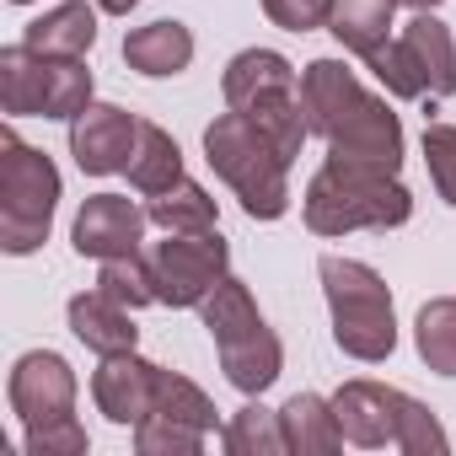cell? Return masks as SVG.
I'll list each match as a JSON object with an SVG mask.
<instances>
[{
    "label": "cell",
    "instance_id": "cell-25",
    "mask_svg": "<svg viewBox=\"0 0 456 456\" xmlns=\"http://www.w3.org/2000/svg\"><path fill=\"white\" fill-rule=\"evenodd\" d=\"M92 108V70L81 60L44 54V118H81Z\"/></svg>",
    "mask_w": 456,
    "mask_h": 456
},
{
    "label": "cell",
    "instance_id": "cell-3",
    "mask_svg": "<svg viewBox=\"0 0 456 456\" xmlns=\"http://www.w3.org/2000/svg\"><path fill=\"white\" fill-rule=\"evenodd\" d=\"M306 225L317 237H349V232H392L413 215V193L387 177V172H365V167H338L322 161V172L306 183Z\"/></svg>",
    "mask_w": 456,
    "mask_h": 456
},
{
    "label": "cell",
    "instance_id": "cell-24",
    "mask_svg": "<svg viewBox=\"0 0 456 456\" xmlns=\"http://www.w3.org/2000/svg\"><path fill=\"white\" fill-rule=\"evenodd\" d=\"M413 344H419V360L435 376H456V296H440V301L419 306Z\"/></svg>",
    "mask_w": 456,
    "mask_h": 456
},
{
    "label": "cell",
    "instance_id": "cell-5",
    "mask_svg": "<svg viewBox=\"0 0 456 456\" xmlns=\"http://www.w3.org/2000/svg\"><path fill=\"white\" fill-rule=\"evenodd\" d=\"M225 102L237 113H248L274 145L285 161L301 156L306 134H312V118H306V102H301V76L285 54L274 49H242L232 65H225V81H220Z\"/></svg>",
    "mask_w": 456,
    "mask_h": 456
},
{
    "label": "cell",
    "instance_id": "cell-19",
    "mask_svg": "<svg viewBox=\"0 0 456 456\" xmlns=\"http://www.w3.org/2000/svg\"><path fill=\"white\" fill-rule=\"evenodd\" d=\"M280 419H285V440H290L296 456H333V451H344V429H338V413H333L328 397L296 392L280 408Z\"/></svg>",
    "mask_w": 456,
    "mask_h": 456
},
{
    "label": "cell",
    "instance_id": "cell-16",
    "mask_svg": "<svg viewBox=\"0 0 456 456\" xmlns=\"http://www.w3.org/2000/svg\"><path fill=\"white\" fill-rule=\"evenodd\" d=\"M392 17H397V0H338L328 33L365 65H376L392 44Z\"/></svg>",
    "mask_w": 456,
    "mask_h": 456
},
{
    "label": "cell",
    "instance_id": "cell-26",
    "mask_svg": "<svg viewBox=\"0 0 456 456\" xmlns=\"http://www.w3.org/2000/svg\"><path fill=\"white\" fill-rule=\"evenodd\" d=\"M151 413L177 419V424H193V429H215V403L204 397V387H193V381H188V376H177V370H156Z\"/></svg>",
    "mask_w": 456,
    "mask_h": 456
},
{
    "label": "cell",
    "instance_id": "cell-34",
    "mask_svg": "<svg viewBox=\"0 0 456 456\" xmlns=\"http://www.w3.org/2000/svg\"><path fill=\"white\" fill-rule=\"evenodd\" d=\"M12 6H33V0H12Z\"/></svg>",
    "mask_w": 456,
    "mask_h": 456
},
{
    "label": "cell",
    "instance_id": "cell-27",
    "mask_svg": "<svg viewBox=\"0 0 456 456\" xmlns=\"http://www.w3.org/2000/svg\"><path fill=\"white\" fill-rule=\"evenodd\" d=\"M97 290H108L118 306L140 312L156 301V274H151V258L145 253H124V258H102L97 269Z\"/></svg>",
    "mask_w": 456,
    "mask_h": 456
},
{
    "label": "cell",
    "instance_id": "cell-11",
    "mask_svg": "<svg viewBox=\"0 0 456 456\" xmlns=\"http://www.w3.org/2000/svg\"><path fill=\"white\" fill-rule=\"evenodd\" d=\"M6 397H12V413L28 424V429H44V424H60V419H76V370L65 354L54 349H33L12 365V381H6Z\"/></svg>",
    "mask_w": 456,
    "mask_h": 456
},
{
    "label": "cell",
    "instance_id": "cell-20",
    "mask_svg": "<svg viewBox=\"0 0 456 456\" xmlns=\"http://www.w3.org/2000/svg\"><path fill=\"white\" fill-rule=\"evenodd\" d=\"M129 183L145 199H156L172 183H183V151H177V140L161 124H145L140 118V140H134V156H129Z\"/></svg>",
    "mask_w": 456,
    "mask_h": 456
},
{
    "label": "cell",
    "instance_id": "cell-2",
    "mask_svg": "<svg viewBox=\"0 0 456 456\" xmlns=\"http://www.w3.org/2000/svg\"><path fill=\"white\" fill-rule=\"evenodd\" d=\"M204 161L242 199V209L253 220H280L290 209V161L248 113L232 108L204 129Z\"/></svg>",
    "mask_w": 456,
    "mask_h": 456
},
{
    "label": "cell",
    "instance_id": "cell-33",
    "mask_svg": "<svg viewBox=\"0 0 456 456\" xmlns=\"http://www.w3.org/2000/svg\"><path fill=\"white\" fill-rule=\"evenodd\" d=\"M397 6H408V12H435L440 0H397Z\"/></svg>",
    "mask_w": 456,
    "mask_h": 456
},
{
    "label": "cell",
    "instance_id": "cell-21",
    "mask_svg": "<svg viewBox=\"0 0 456 456\" xmlns=\"http://www.w3.org/2000/svg\"><path fill=\"white\" fill-rule=\"evenodd\" d=\"M0 108L17 118H44V54L17 44L0 49Z\"/></svg>",
    "mask_w": 456,
    "mask_h": 456
},
{
    "label": "cell",
    "instance_id": "cell-28",
    "mask_svg": "<svg viewBox=\"0 0 456 456\" xmlns=\"http://www.w3.org/2000/svg\"><path fill=\"white\" fill-rule=\"evenodd\" d=\"M204 435H209V429H193V424L145 413V419L134 424V451H140V456H199V451H204Z\"/></svg>",
    "mask_w": 456,
    "mask_h": 456
},
{
    "label": "cell",
    "instance_id": "cell-6",
    "mask_svg": "<svg viewBox=\"0 0 456 456\" xmlns=\"http://www.w3.org/2000/svg\"><path fill=\"white\" fill-rule=\"evenodd\" d=\"M333 413H338L344 440L365 445V451H381V445H397L408 456H445L451 451L440 419L419 397L381 387V381H344L333 392Z\"/></svg>",
    "mask_w": 456,
    "mask_h": 456
},
{
    "label": "cell",
    "instance_id": "cell-4",
    "mask_svg": "<svg viewBox=\"0 0 456 456\" xmlns=\"http://www.w3.org/2000/svg\"><path fill=\"white\" fill-rule=\"evenodd\" d=\"M199 312H204V328H209V338L220 349L225 381H232L237 392H248V397H264L280 381V370H285V349H280L274 328L264 322L253 290L225 274Z\"/></svg>",
    "mask_w": 456,
    "mask_h": 456
},
{
    "label": "cell",
    "instance_id": "cell-1",
    "mask_svg": "<svg viewBox=\"0 0 456 456\" xmlns=\"http://www.w3.org/2000/svg\"><path fill=\"white\" fill-rule=\"evenodd\" d=\"M301 102H306V118H312V134L328 140V161L397 177L403 124L381 97H370L360 86V76L344 60H312L301 70Z\"/></svg>",
    "mask_w": 456,
    "mask_h": 456
},
{
    "label": "cell",
    "instance_id": "cell-17",
    "mask_svg": "<svg viewBox=\"0 0 456 456\" xmlns=\"http://www.w3.org/2000/svg\"><path fill=\"white\" fill-rule=\"evenodd\" d=\"M22 44L38 49V54H54V60H81L97 44V6H86V0H65V6L44 12L38 22H28Z\"/></svg>",
    "mask_w": 456,
    "mask_h": 456
},
{
    "label": "cell",
    "instance_id": "cell-8",
    "mask_svg": "<svg viewBox=\"0 0 456 456\" xmlns=\"http://www.w3.org/2000/svg\"><path fill=\"white\" fill-rule=\"evenodd\" d=\"M60 204V167L22 145L17 129H0V248L12 258H28L44 248Z\"/></svg>",
    "mask_w": 456,
    "mask_h": 456
},
{
    "label": "cell",
    "instance_id": "cell-22",
    "mask_svg": "<svg viewBox=\"0 0 456 456\" xmlns=\"http://www.w3.org/2000/svg\"><path fill=\"white\" fill-rule=\"evenodd\" d=\"M151 225H161V232H172V237H199V232H215V199L199 188V183H172L167 193H156L151 199Z\"/></svg>",
    "mask_w": 456,
    "mask_h": 456
},
{
    "label": "cell",
    "instance_id": "cell-13",
    "mask_svg": "<svg viewBox=\"0 0 456 456\" xmlns=\"http://www.w3.org/2000/svg\"><path fill=\"white\" fill-rule=\"evenodd\" d=\"M134 140H140V118L113 108V102H92L81 118H70V156H76V167L86 177L129 172Z\"/></svg>",
    "mask_w": 456,
    "mask_h": 456
},
{
    "label": "cell",
    "instance_id": "cell-7",
    "mask_svg": "<svg viewBox=\"0 0 456 456\" xmlns=\"http://www.w3.org/2000/svg\"><path fill=\"white\" fill-rule=\"evenodd\" d=\"M317 274H322V296L333 312V344L365 365L387 360L397 349V317H392L387 280L360 258H322Z\"/></svg>",
    "mask_w": 456,
    "mask_h": 456
},
{
    "label": "cell",
    "instance_id": "cell-29",
    "mask_svg": "<svg viewBox=\"0 0 456 456\" xmlns=\"http://www.w3.org/2000/svg\"><path fill=\"white\" fill-rule=\"evenodd\" d=\"M424 167L445 204H456V124H424Z\"/></svg>",
    "mask_w": 456,
    "mask_h": 456
},
{
    "label": "cell",
    "instance_id": "cell-15",
    "mask_svg": "<svg viewBox=\"0 0 456 456\" xmlns=\"http://www.w3.org/2000/svg\"><path fill=\"white\" fill-rule=\"evenodd\" d=\"M65 317H70V333H76L92 354H124V349H134V344H140V328H134L129 306H118L108 290L70 296Z\"/></svg>",
    "mask_w": 456,
    "mask_h": 456
},
{
    "label": "cell",
    "instance_id": "cell-18",
    "mask_svg": "<svg viewBox=\"0 0 456 456\" xmlns=\"http://www.w3.org/2000/svg\"><path fill=\"white\" fill-rule=\"evenodd\" d=\"M124 60H129V70H140V76H151V81L177 76V70H188V60H193V33H188L183 22L134 28V33L124 38Z\"/></svg>",
    "mask_w": 456,
    "mask_h": 456
},
{
    "label": "cell",
    "instance_id": "cell-23",
    "mask_svg": "<svg viewBox=\"0 0 456 456\" xmlns=\"http://www.w3.org/2000/svg\"><path fill=\"white\" fill-rule=\"evenodd\" d=\"M220 445L232 456H285L290 440H285V419L269 413L264 403H248L232 413V424L220 429Z\"/></svg>",
    "mask_w": 456,
    "mask_h": 456
},
{
    "label": "cell",
    "instance_id": "cell-9",
    "mask_svg": "<svg viewBox=\"0 0 456 456\" xmlns=\"http://www.w3.org/2000/svg\"><path fill=\"white\" fill-rule=\"evenodd\" d=\"M376 70V81L392 92V97H403V102H413V97H451L456 92V38H451V28L440 22V17H429V12H419L408 28H403V38H392L387 44V54L370 65Z\"/></svg>",
    "mask_w": 456,
    "mask_h": 456
},
{
    "label": "cell",
    "instance_id": "cell-30",
    "mask_svg": "<svg viewBox=\"0 0 456 456\" xmlns=\"http://www.w3.org/2000/svg\"><path fill=\"white\" fill-rule=\"evenodd\" d=\"M333 6H338V0H264L269 22L285 28V33H317V28H328Z\"/></svg>",
    "mask_w": 456,
    "mask_h": 456
},
{
    "label": "cell",
    "instance_id": "cell-31",
    "mask_svg": "<svg viewBox=\"0 0 456 456\" xmlns=\"http://www.w3.org/2000/svg\"><path fill=\"white\" fill-rule=\"evenodd\" d=\"M28 456H86V429H81V419H60V424L28 429Z\"/></svg>",
    "mask_w": 456,
    "mask_h": 456
},
{
    "label": "cell",
    "instance_id": "cell-12",
    "mask_svg": "<svg viewBox=\"0 0 456 456\" xmlns=\"http://www.w3.org/2000/svg\"><path fill=\"white\" fill-rule=\"evenodd\" d=\"M145 225L151 215L124 199V193H92L81 209H76V225H70V242L81 258H124V253H140L145 242Z\"/></svg>",
    "mask_w": 456,
    "mask_h": 456
},
{
    "label": "cell",
    "instance_id": "cell-10",
    "mask_svg": "<svg viewBox=\"0 0 456 456\" xmlns=\"http://www.w3.org/2000/svg\"><path fill=\"white\" fill-rule=\"evenodd\" d=\"M232 269V248L220 232H199V237H172L151 248V274H156V301L161 306H204L215 296V285Z\"/></svg>",
    "mask_w": 456,
    "mask_h": 456
},
{
    "label": "cell",
    "instance_id": "cell-32",
    "mask_svg": "<svg viewBox=\"0 0 456 456\" xmlns=\"http://www.w3.org/2000/svg\"><path fill=\"white\" fill-rule=\"evenodd\" d=\"M92 6H97V12H108V17H129L140 0H92Z\"/></svg>",
    "mask_w": 456,
    "mask_h": 456
},
{
    "label": "cell",
    "instance_id": "cell-14",
    "mask_svg": "<svg viewBox=\"0 0 456 456\" xmlns=\"http://www.w3.org/2000/svg\"><path fill=\"white\" fill-rule=\"evenodd\" d=\"M156 370L151 360H140L134 349L124 354H102V365L92 370V403L108 424H140L151 413V397H156Z\"/></svg>",
    "mask_w": 456,
    "mask_h": 456
}]
</instances>
